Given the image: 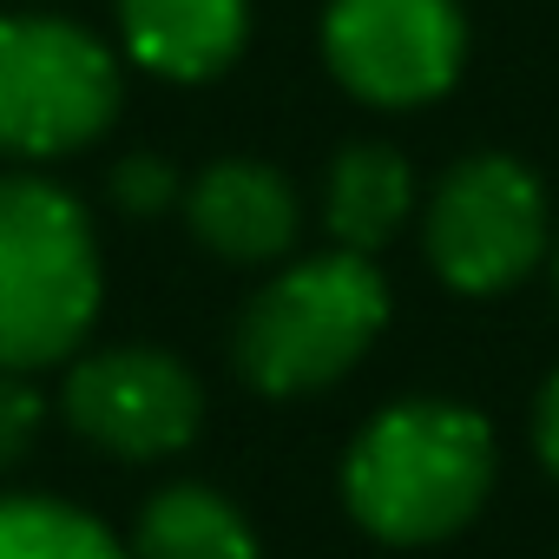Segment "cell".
<instances>
[{"label":"cell","mask_w":559,"mask_h":559,"mask_svg":"<svg viewBox=\"0 0 559 559\" xmlns=\"http://www.w3.org/2000/svg\"><path fill=\"white\" fill-rule=\"evenodd\" d=\"M500 474V448L487 415L408 395L382 408L343 454V507L382 546H435L461 533Z\"/></svg>","instance_id":"cell-1"},{"label":"cell","mask_w":559,"mask_h":559,"mask_svg":"<svg viewBox=\"0 0 559 559\" xmlns=\"http://www.w3.org/2000/svg\"><path fill=\"white\" fill-rule=\"evenodd\" d=\"M99 317V237L86 204L34 171L0 178V369L67 362Z\"/></svg>","instance_id":"cell-2"},{"label":"cell","mask_w":559,"mask_h":559,"mask_svg":"<svg viewBox=\"0 0 559 559\" xmlns=\"http://www.w3.org/2000/svg\"><path fill=\"white\" fill-rule=\"evenodd\" d=\"M323 60L362 106H428L461 80L467 21L454 0H330Z\"/></svg>","instance_id":"cell-6"},{"label":"cell","mask_w":559,"mask_h":559,"mask_svg":"<svg viewBox=\"0 0 559 559\" xmlns=\"http://www.w3.org/2000/svg\"><path fill=\"white\" fill-rule=\"evenodd\" d=\"M533 448H539L546 474L559 480V376L539 389V408H533Z\"/></svg>","instance_id":"cell-15"},{"label":"cell","mask_w":559,"mask_h":559,"mask_svg":"<svg viewBox=\"0 0 559 559\" xmlns=\"http://www.w3.org/2000/svg\"><path fill=\"white\" fill-rule=\"evenodd\" d=\"M389 323V276L362 250H323L243 304L230 362L257 395H317L343 382Z\"/></svg>","instance_id":"cell-3"},{"label":"cell","mask_w":559,"mask_h":559,"mask_svg":"<svg viewBox=\"0 0 559 559\" xmlns=\"http://www.w3.org/2000/svg\"><path fill=\"white\" fill-rule=\"evenodd\" d=\"M421 243L448 290L500 297L546 257V185L507 152H467L428 191Z\"/></svg>","instance_id":"cell-5"},{"label":"cell","mask_w":559,"mask_h":559,"mask_svg":"<svg viewBox=\"0 0 559 559\" xmlns=\"http://www.w3.org/2000/svg\"><path fill=\"white\" fill-rule=\"evenodd\" d=\"M132 559H263V552L237 500H224L204 480H178L139 507Z\"/></svg>","instance_id":"cell-11"},{"label":"cell","mask_w":559,"mask_h":559,"mask_svg":"<svg viewBox=\"0 0 559 559\" xmlns=\"http://www.w3.org/2000/svg\"><path fill=\"white\" fill-rule=\"evenodd\" d=\"M60 415L86 448H99L112 461H165V454L191 448V435L204 421V389L178 356L119 343V349L80 356L67 369Z\"/></svg>","instance_id":"cell-7"},{"label":"cell","mask_w":559,"mask_h":559,"mask_svg":"<svg viewBox=\"0 0 559 559\" xmlns=\"http://www.w3.org/2000/svg\"><path fill=\"white\" fill-rule=\"evenodd\" d=\"M47 421V395L27 382V369H0V474H14Z\"/></svg>","instance_id":"cell-14"},{"label":"cell","mask_w":559,"mask_h":559,"mask_svg":"<svg viewBox=\"0 0 559 559\" xmlns=\"http://www.w3.org/2000/svg\"><path fill=\"white\" fill-rule=\"evenodd\" d=\"M0 559H132V552L67 500L0 493Z\"/></svg>","instance_id":"cell-12"},{"label":"cell","mask_w":559,"mask_h":559,"mask_svg":"<svg viewBox=\"0 0 559 559\" xmlns=\"http://www.w3.org/2000/svg\"><path fill=\"white\" fill-rule=\"evenodd\" d=\"M119 112V60L60 14H0V158L86 152Z\"/></svg>","instance_id":"cell-4"},{"label":"cell","mask_w":559,"mask_h":559,"mask_svg":"<svg viewBox=\"0 0 559 559\" xmlns=\"http://www.w3.org/2000/svg\"><path fill=\"white\" fill-rule=\"evenodd\" d=\"M552 284H559V243H552Z\"/></svg>","instance_id":"cell-16"},{"label":"cell","mask_w":559,"mask_h":559,"mask_svg":"<svg viewBox=\"0 0 559 559\" xmlns=\"http://www.w3.org/2000/svg\"><path fill=\"white\" fill-rule=\"evenodd\" d=\"M126 53L178 86L217 80L250 40V0H119Z\"/></svg>","instance_id":"cell-9"},{"label":"cell","mask_w":559,"mask_h":559,"mask_svg":"<svg viewBox=\"0 0 559 559\" xmlns=\"http://www.w3.org/2000/svg\"><path fill=\"white\" fill-rule=\"evenodd\" d=\"M185 224L191 237L224 263H276L290 257L304 230L297 185L263 158H217L185 185Z\"/></svg>","instance_id":"cell-8"},{"label":"cell","mask_w":559,"mask_h":559,"mask_svg":"<svg viewBox=\"0 0 559 559\" xmlns=\"http://www.w3.org/2000/svg\"><path fill=\"white\" fill-rule=\"evenodd\" d=\"M106 198H112V211H119V217H158V211L185 204V185H178L171 158L132 152V158H119V165H112V178H106Z\"/></svg>","instance_id":"cell-13"},{"label":"cell","mask_w":559,"mask_h":559,"mask_svg":"<svg viewBox=\"0 0 559 559\" xmlns=\"http://www.w3.org/2000/svg\"><path fill=\"white\" fill-rule=\"evenodd\" d=\"M408 211H415V171L395 145L362 139V145L336 152V165L323 178V224H330L336 250L376 257L389 237H402Z\"/></svg>","instance_id":"cell-10"}]
</instances>
